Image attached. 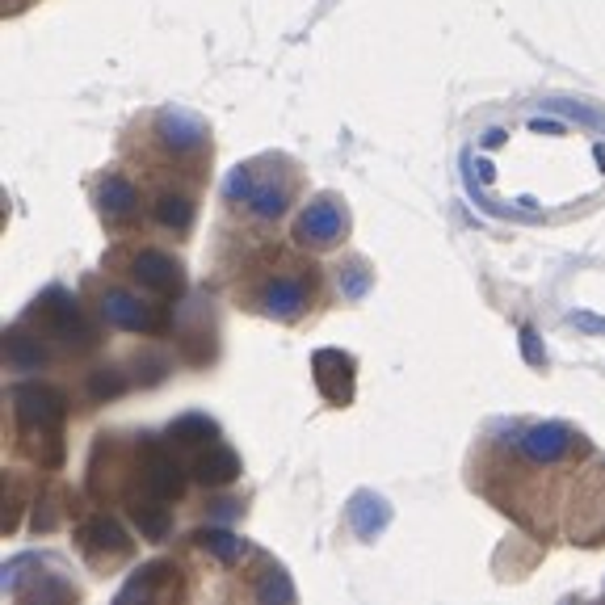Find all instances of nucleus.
I'll list each match as a JSON object with an SVG mask.
<instances>
[{
	"label": "nucleus",
	"mask_w": 605,
	"mask_h": 605,
	"mask_svg": "<svg viewBox=\"0 0 605 605\" xmlns=\"http://www.w3.org/2000/svg\"><path fill=\"white\" fill-rule=\"evenodd\" d=\"M315 294H320V269L312 261H302L299 253L274 248V253H261L248 265L244 307H253V312L269 315V320L291 324L312 307Z\"/></svg>",
	"instance_id": "nucleus-1"
},
{
	"label": "nucleus",
	"mask_w": 605,
	"mask_h": 605,
	"mask_svg": "<svg viewBox=\"0 0 605 605\" xmlns=\"http://www.w3.org/2000/svg\"><path fill=\"white\" fill-rule=\"evenodd\" d=\"M294 194H299V169L286 156L248 160L223 185V202L256 223H278L291 210Z\"/></svg>",
	"instance_id": "nucleus-2"
},
{
	"label": "nucleus",
	"mask_w": 605,
	"mask_h": 605,
	"mask_svg": "<svg viewBox=\"0 0 605 605\" xmlns=\"http://www.w3.org/2000/svg\"><path fill=\"white\" fill-rule=\"evenodd\" d=\"M13 421H17V450L38 467H60L63 459V421L68 396L47 383H17L9 391Z\"/></svg>",
	"instance_id": "nucleus-3"
},
{
	"label": "nucleus",
	"mask_w": 605,
	"mask_h": 605,
	"mask_svg": "<svg viewBox=\"0 0 605 605\" xmlns=\"http://www.w3.org/2000/svg\"><path fill=\"white\" fill-rule=\"evenodd\" d=\"M109 265H122V274L131 278L135 291L152 294V299H182L185 294V274L182 261L169 256L156 244H118L109 253Z\"/></svg>",
	"instance_id": "nucleus-4"
},
{
	"label": "nucleus",
	"mask_w": 605,
	"mask_h": 605,
	"mask_svg": "<svg viewBox=\"0 0 605 605\" xmlns=\"http://www.w3.org/2000/svg\"><path fill=\"white\" fill-rule=\"evenodd\" d=\"M98 312L106 324L122 328V332H139V337H160L172 328L169 299L164 302H147L135 286H106L98 299Z\"/></svg>",
	"instance_id": "nucleus-5"
},
{
	"label": "nucleus",
	"mask_w": 605,
	"mask_h": 605,
	"mask_svg": "<svg viewBox=\"0 0 605 605\" xmlns=\"http://www.w3.org/2000/svg\"><path fill=\"white\" fill-rule=\"evenodd\" d=\"M349 231V210L340 206L337 194H324L302 206V215L294 219V244L299 248H332L345 240Z\"/></svg>",
	"instance_id": "nucleus-6"
},
{
	"label": "nucleus",
	"mask_w": 605,
	"mask_h": 605,
	"mask_svg": "<svg viewBox=\"0 0 605 605\" xmlns=\"http://www.w3.org/2000/svg\"><path fill=\"white\" fill-rule=\"evenodd\" d=\"M76 538H80L85 559L101 572H109L114 563H122V559H131V551H135V543L126 538V530H122L114 517H106V513H88V517L80 521Z\"/></svg>",
	"instance_id": "nucleus-7"
},
{
	"label": "nucleus",
	"mask_w": 605,
	"mask_h": 605,
	"mask_svg": "<svg viewBox=\"0 0 605 605\" xmlns=\"http://www.w3.org/2000/svg\"><path fill=\"white\" fill-rule=\"evenodd\" d=\"M144 206H147V198H144V190H139L135 177H126V172H118V169L101 177L98 210H101V219H106L114 231L135 228V223L144 219Z\"/></svg>",
	"instance_id": "nucleus-8"
},
{
	"label": "nucleus",
	"mask_w": 605,
	"mask_h": 605,
	"mask_svg": "<svg viewBox=\"0 0 605 605\" xmlns=\"http://www.w3.org/2000/svg\"><path fill=\"white\" fill-rule=\"evenodd\" d=\"M315 383H320L328 404H349L353 400V358L337 349H320L315 353Z\"/></svg>",
	"instance_id": "nucleus-9"
}]
</instances>
